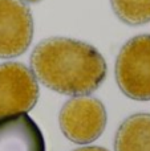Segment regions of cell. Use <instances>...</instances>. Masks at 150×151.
<instances>
[{
	"label": "cell",
	"mask_w": 150,
	"mask_h": 151,
	"mask_svg": "<svg viewBox=\"0 0 150 151\" xmlns=\"http://www.w3.org/2000/svg\"><path fill=\"white\" fill-rule=\"evenodd\" d=\"M116 16L128 25H142L150 21V0H110Z\"/></svg>",
	"instance_id": "obj_8"
},
{
	"label": "cell",
	"mask_w": 150,
	"mask_h": 151,
	"mask_svg": "<svg viewBox=\"0 0 150 151\" xmlns=\"http://www.w3.org/2000/svg\"><path fill=\"white\" fill-rule=\"evenodd\" d=\"M33 17L21 0H0V58L23 55L33 39Z\"/></svg>",
	"instance_id": "obj_5"
},
{
	"label": "cell",
	"mask_w": 150,
	"mask_h": 151,
	"mask_svg": "<svg viewBox=\"0 0 150 151\" xmlns=\"http://www.w3.org/2000/svg\"><path fill=\"white\" fill-rule=\"evenodd\" d=\"M116 81L126 97L150 101V35L125 42L116 60Z\"/></svg>",
	"instance_id": "obj_2"
},
{
	"label": "cell",
	"mask_w": 150,
	"mask_h": 151,
	"mask_svg": "<svg viewBox=\"0 0 150 151\" xmlns=\"http://www.w3.org/2000/svg\"><path fill=\"white\" fill-rule=\"evenodd\" d=\"M73 151H108V150L102 149V147H97V146H89V147H81V149H77Z\"/></svg>",
	"instance_id": "obj_9"
},
{
	"label": "cell",
	"mask_w": 150,
	"mask_h": 151,
	"mask_svg": "<svg viewBox=\"0 0 150 151\" xmlns=\"http://www.w3.org/2000/svg\"><path fill=\"white\" fill-rule=\"evenodd\" d=\"M114 151H150V114H133L121 123Z\"/></svg>",
	"instance_id": "obj_7"
},
{
	"label": "cell",
	"mask_w": 150,
	"mask_h": 151,
	"mask_svg": "<svg viewBox=\"0 0 150 151\" xmlns=\"http://www.w3.org/2000/svg\"><path fill=\"white\" fill-rule=\"evenodd\" d=\"M58 121L61 131L69 141L87 145L101 137L105 130L108 115L100 99L77 96L64 104Z\"/></svg>",
	"instance_id": "obj_3"
},
{
	"label": "cell",
	"mask_w": 150,
	"mask_h": 151,
	"mask_svg": "<svg viewBox=\"0 0 150 151\" xmlns=\"http://www.w3.org/2000/svg\"><path fill=\"white\" fill-rule=\"evenodd\" d=\"M32 72L48 89L65 96H87L106 78V63L101 53L84 41L49 37L35 47Z\"/></svg>",
	"instance_id": "obj_1"
},
{
	"label": "cell",
	"mask_w": 150,
	"mask_h": 151,
	"mask_svg": "<svg viewBox=\"0 0 150 151\" xmlns=\"http://www.w3.org/2000/svg\"><path fill=\"white\" fill-rule=\"evenodd\" d=\"M21 1H27V3H39L41 0H21Z\"/></svg>",
	"instance_id": "obj_10"
},
{
	"label": "cell",
	"mask_w": 150,
	"mask_h": 151,
	"mask_svg": "<svg viewBox=\"0 0 150 151\" xmlns=\"http://www.w3.org/2000/svg\"><path fill=\"white\" fill-rule=\"evenodd\" d=\"M0 151H45L44 135L27 113L0 118Z\"/></svg>",
	"instance_id": "obj_6"
},
{
	"label": "cell",
	"mask_w": 150,
	"mask_h": 151,
	"mask_svg": "<svg viewBox=\"0 0 150 151\" xmlns=\"http://www.w3.org/2000/svg\"><path fill=\"white\" fill-rule=\"evenodd\" d=\"M33 72L20 63L0 65V118L28 113L39 99Z\"/></svg>",
	"instance_id": "obj_4"
}]
</instances>
